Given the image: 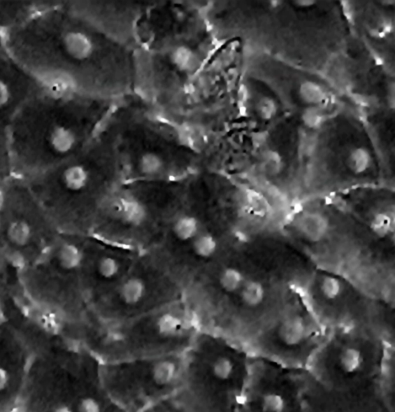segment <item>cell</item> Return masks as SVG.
<instances>
[{
    "label": "cell",
    "instance_id": "6da1fadb",
    "mask_svg": "<svg viewBox=\"0 0 395 412\" xmlns=\"http://www.w3.org/2000/svg\"><path fill=\"white\" fill-rule=\"evenodd\" d=\"M1 34L10 55L42 87L108 101L127 90L138 73L127 41L87 17L74 1L49 0Z\"/></svg>",
    "mask_w": 395,
    "mask_h": 412
},
{
    "label": "cell",
    "instance_id": "2e32d148",
    "mask_svg": "<svg viewBox=\"0 0 395 412\" xmlns=\"http://www.w3.org/2000/svg\"><path fill=\"white\" fill-rule=\"evenodd\" d=\"M346 164L354 174L366 173L371 168L372 155L365 147H356L350 150L346 159Z\"/></svg>",
    "mask_w": 395,
    "mask_h": 412
},
{
    "label": "cell",
    "instance_id": "f546056e",
    "mask_svg": "<svg viewBox=\"0 0 395 412\" xmlns=\"http://www.w3.org/2000/svg\"><path fill=\"white\" fill-rule=\"evenodd\" d=\"M10 379V374L7 369L0 366V392H4L8 388Z\"/></svg>",
    "mask_w": 395,
    "mask_h": 412
},
{
    "label": "cell",
    "instance_id": "4fadbf2b",
    "mask_svg": "<svg viewBox=\"0 0 395 412\" xmlns=\"http://www.w3.org/2000/svg\"><path fill=\"white\" fill-rule=\"evenodd\" d=\"M147 286L145 282L140 277H131L122 283L120 297L122 301L130 306L141 303L145 297Z\"/></svg>",
    "mask_w": 395,
    "mask_h": 412
},
{
    "label": "cell",
    "instance_id": "3957f363",
    "mask_svg": "<svg viewBox=\"0 0 395 412\" xmlns=\"http://www.w3.org/2000/svg\"><path fill=\"white\" fill-rule=\"evenodd\" d=\"M59 234L26 180L0 178V287L6 295H18L21 276Z\"/></svg>",
    "mask_w": 395,
    "mask_h": 412
},
{
    "label": "cell",
    "instance_id": "1f68e13d",
    "mask_svg": "<svg viewBox=\"0 0 395 412\" xmlns=\"http://www.w3.org/2000/svg\"><path fill=\"white\" fill-rule=\"evenodd\" d=\"M297 3H302L303 6H308V5H312L314 2H309V1H303V2H298Z\"/></svg>",
    "mask_w": 395,
    "mask_h": 412
},
{
    "label": "cell",
    "instance_id": "ffe728a7",
    "mask_svg": "<svg viewBox=\"0 0 395 412\" xmlns=\"http://www.w3.org/2000/svg\"><path fill=\"white\" fill-rule=\"evenodd\" d=\"M245 281L243 273L236 267H227L219 276V283L222 288L229 293L240 291Z\"/></svg>",
    "mask_w": 395,
    "mask_h": 412
},
{
    "label": "cell",
    "instance_id": "5b68a950",
    "mask_svg": "<svg viewBox=\"0 0 395 412\" xmlns=\"http://www.w3.org/2000/svg\"><path fill=\"white\" fill-rule=\"evenodd\" d=\"M242 367L237 353L199 334L184 354L179 393L194 412H233Z\"/></svg>",
    "mask_w": 395,
    "mask_h": 412
},
{
    "label": "cell",
    "instance_id": "603a6c76",
    "mask_svg": "<svg viewBox=\"0 0 395 412\" xmlns=\"http://www.w3.org/2000/svg\"><path fill=\"white\" fill-rule=\"evenodd\" d=\"M287 403L281 394L276 392H266L260 399L261 412H285Z\"/></svg>",
    "mask_w": 395,
    "mask_h": 412
},
{
    "label": "cell",
    "instance_id": "44dd1931",
    "mask_svg": "<svg viewBox=\"0 0 395 412\" xmlns=\"http://www.w3.org/2000/svg\"><path fill=\"white\" fill-rule=\"evenodd\" d=\"M142 412H194L180 393L159 401Z\"/></svg>",
    "mask_w": 395,
    "mask_h": 412
},
{
    "label": "cell",
    "instance_id": "9c48e42d",
    "mask_svg": "<svg viewBox=\"0 0 395 412\" xmlns=\"http://www.w3.org/2000/svg\"><path fill=\"white\" fill-rule=\"evenodd\" d=\"M49 0L0 1V31L13 28L44 8Z\"/></svg>",
    "mask_w": 395,
    "mask_h": 412
},
{
    "label": "cell",
    "instance_id": "7c38bea8",
    "mask_svg": "<svg viewBox=\"0 0 395 412\" xmlns=\"http://www.w3.org/2000/svg\"><path fill=\"white\" fill-rule=\"evenodd\" d=\"M148 210L143 202L136 198H127L120 203L119 216L120 220L131 227H141L146 222Z\"/></svg>",
    "mask_w": 395,
    "mask_h": 412
},
{
    "label": "cell",
    "instance_id": "ba28073f",
    "mask_svg": "<svg viewBox=\"0 0 395 412\" xmlns=\"http://www.w3.org/2000/svg\"><path fill=\"white\" fill-rule=\"evenodd\" d=\"M41 85L21 67L4 45L0 31V178L10 173L8 141L20 111Z\"/></svg>",
    "mask_w": 395,
    "mask_h": 412
},
{
    "label": "cell",
    "instance_id": "8fae6325",
    "mask_svg": "<svg viewBox=\"0 0 395 412\" xmlns=\"http://www.w3.org/2000/svg\"><path fill=\"white\" fill-rule=\"evenodd\" d=\"M278 336L282 343L287 346L301 345L308 336L306 320L299 315L286 318L278 329Z\"/></svg>",
    "mask_w": 395,
    "mask_h": 412
},
{
    "label": "cell",
    "instance_id": "4dcf8cb0",
    "mask_svg": "<svg viewBox=\"0 0 395 412\" xmlns=\"http://www.w3.org/2000/svg\"><path fill=\"white\" fill-rule=\"evenodd\" d=\"M5 302H6V298H5L1 287H0V320L5 315Z\"/></svg>",
    "mask_w": 395,
    "mask_h": 412
},
{
    "label": "cell",
    "instance_id": "7a4b0ae2",
    "mask_svg": "<svg viewBox=\"0 0 395 412\" xmlns=\"http://www.w3.org/2000/svg\"><path fill=\"white\" fill-rule=\"evenodd\" d=\"M106 101L40 87L10 128V173L29 180L76 156L104 128Z\"/></svg>",
    "mask_w": 395,
    "mask_h": 412
},
{
    "label": "cell",
    "instance_id": "d6986e66",
    "mask_svg": "<svg viewBox=\"0 0 395 412\" xmlns=\"http://www.w3.org/2000/svg\"><path fill=\"white\" fill-rule=\"evenodd\" d=\"M192 248L196 256L202 259H210L218 249L217 239L209 232H201L192 241Z\"/></svg>",
    "mask_w": 395,
    "mask_h": 412
},
{
    "label": "cell",
    "instance_id": "30bf717a",
    "mask_svg": "<svg viewBox=\"0 0 395 412\" xmlns=\"http://www.w3.org/2000/svg\"><path fill=\"white\" fill-rule=\"evenodd\" d=\"M299 234L309 243H319L326 236L329 229V219L322 213L308 212L299 216L294 222Z\"/></svg>",
    "mask_w": 395,
    "mask_h": 412
},
{
    "label": "cell",
    "instance_id": "8992f818",
    "mask_svg": "<svg viewBox=\"0 0 395 412\" xmlns=\"http://www.w3.org/2000/svg\"><path fill=\"white\" fill-rule=\"evenodd\" d=\"M184 354L100 363L106 393L126 412H142L180 392Z\"/></svg>",
    "mask_w": 395,
    "mask_h": 412
},
{
    "label": "cell",
    "instance_id": "f1b7e54d",
    "mask_svg": "<svg viewBox=\"0 0 395 412\" xmlns=\"http://www.w3.org/2000/svg\"><path fill=\"white\" fill-rule=\"evenodd\" d=\"M51 412H74V410L69 401L66 397H64L62 400L53 406Z\"/></svg>",
    "mask_w": 395,
    "mask_h": 412
},
{
    "label": "cell",
    "instance_id": "ac0fdd59",
    "mask_svg": "<svg viewBox=\"0 0 395 412\" xmlns=\"http://www.w3.org/2000/svg\"><path fill=\"white\" fill-rule=\"evenodd\" d=\"M299 98L311 106L322 104L326 99V92L319 84L313 81L303 82L298 90Z\"/></svg>",
    "mask_w": 395,
    "mask_h": 412
},
{
    "label": "cell",
    "instance_id": "e0dca14e",
    "mask_svg": "<svg viewBox=\"0 0 395 412\" xmlns=\"http://www.w3.org/2000/svg\"><path fill=\"white\" fill-rule=\"evenodd\" d=\"M240 292L242 301L250 308L259 306L264 301L266 297L263 283L256 280H245L240 289Z\"/></svg>",
    "mask_w": 395,
    "mask_h": 412
},
{
    "label": "cell",
    "instance_id": "83f0119b",
    "mask_svg": "<svg viewBox=\"0 0 395 412\" xmlns=\"http://www.w3.org/2000/svg\"><path fill=\"white\" fill-rule=\"evenodd\" d=\"M322 115L316 106H312L303 115V120L309 127H316L322 124Z\"/></svg>",
    "mask_w": 395,
    "mask_h": 412
},
{
    "label": "cell",
    "instance_id": "9a60e30c",
    "mask_svg": "<svg viewBox=\"0 0 395 412\" xmlns=\"http://www.w3.org/2000/svg\"><path fill=\"white\" fill-rule=\"evenodd\" d=\"M173 232L175 237L182 242H192L201 232V222L193 215L180 216L174 222Z\"/></svg>",
    "mask_w": 395,
    "mask_h": 412
},
{
    "label": "cell",
    "instance_id": "5bb4252c",
    "mask_svg": "<svg viewBox=\"0 0 395 412\" xmlns=\"http://www.w3.org/2000/svg\"><path fill=\"white\" fill-rule=\"evenodd\" d=\"M364 360V356L359 348L348 346L339 353L338 365L345 374H354L361 371Z\"/></svg>",
    "mask_w": 395,
    "mask_h": 412
},
{
    "label": "cell",
    "instance_id": "7402d4cb",
    "mask_svg": "<svg viewBox=\"0 0 395 412\" xmlns=\"http://www.w3.org/2000/svg\"><path fill=\"white\" fill-rule=\"evenodd\" d=\"M370 227L376 236L386 238L394 231V218L387 212L377 213L371 219Z\"/></svg>",
    "mask_w": 395,
    "mask_h": 412
},
{
    "label": "cell",
    "instance_id": "4316f807",
    "mask_svg": "<svg viewBox=\"0 0 395 412\" xmlns=\"http://www.w3.org/2000/svg\"><path fill=\"white\" fill-rule=\"evenodd\" d=\"M263 168L264 172L271 176L279 174L282 169V162L280 154L272 151L266 152L264 155Z\"/></svg>",
    "mask_w": 395,
    "mask_h": 412
},
{
    "label": "cell",
    "instance_id": "277c9868",
    "mask_svg": "<svg viewBox=\"0 0 395 412\" xmlns=\"http://www.w3.org/2000/svg\"><path fill=\"white\" fill-rule=\"evenodd\" d=\"M138 24L137 40L159 71H167L178 90L196 78L204 63V21L201 9L193 7L148 8Z\"/></svg>",
    "mask_w": 395,
    "mask_h": 412
},
{
    "label": "cell",
    "instance_id": "d4e9b609",
    "mask_svg": "<svg viewBox=\"0 0 395 412\" xmlns=\"http://www.w3.org/2000/svg\"><path fill=\"white\" fill-rule=\"evenodd\" d=\"M121 265L118 260L112 256H104L101 258L97 264L99 276L103 279L111 280L119 275Z\"/></svg>",
    "mask_w": 395,
    "mask_h": 412
},
{
    "label": "cell",
    "instance_id": "52a82bcc",
    "mask_svg": "<svg viewBox=\"0 0 395 412\" xmlns=\"http://www.w3.org/2000/svg\"><path fill=\"white\" fill-rule=\"evenodd\" d=\"M117 121L114 129L105 132L116 154L135 162L138 172L148 178H158L168 170L175 157L195 152L177 128L150 114H134Z\"/></svg>",
    "mask_w": 395,
    "mask_h": 412
},
{
    "label": "cell",
    "instance_id": "484cf974",
    "mask_svg": "<svg viewBox=\"0 0 395 412\" xmlns=\"http://www.w3.org/2000/svg\"><path fill=\"white\" fill-rule=\"evenodd\" d=\"M255 111L260 120L270 121L277 115L278 106L273 99L265 96L256 103Z\"/></svg>",
    "mask_w": 395,
    "mask_h": 412
},
{
    "label": "cell",
    "instance_id": "cb8c5ba5",
    "mask_svg": "<svg viewBox=\"0 0 395 412\" xmlns=\"http://www.w3.org/2000/svg\"><path fill=\"white\" fill-rule=\"evenodd\" d=\"M343 285L340 281L332 276H325L319 283V291L328 301H334L343 292Z\"/></svg>",
    "mask_w": 395,
    "mask_h": 412
}]
</instances>
